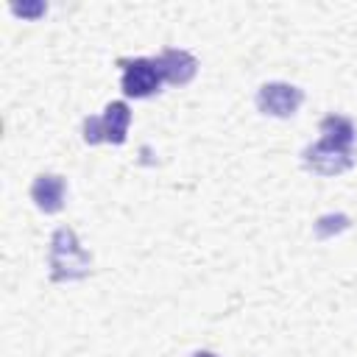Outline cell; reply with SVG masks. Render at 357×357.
I'll return each instance as SVG.
<instances>
[{
	"label": "cell",
	"mask_w": 357,
	"mask_h": 357,
	"mask_svg": "<svg viewBox=\"0 0 357 357\" xmlns=\"http://www.w3.org/2000/svg\"><path fill=\"white\" fill-rule=\"evenodd\" d=\"M31 198H33L36 209H42L45 215H56L64 206V178L56 173L36 176L31 184Z\"/></svg>",
	"instance_id": "cell-6"
},
{
	"label": "cell",
	"mask_w": 357,
	"mask_h": 357,
	"mask_svg": "<svg viewBox=\"0 0 357 357\" xmlns=\"http://www.w3.org/2000/svg\"><path fill=\"white\" fill-rule=\"evenodd\" d=\"M192 357H218V354H212V351H195Z\"/></svg>",
	"instance_id": "cell-12"
},
{
	"label": "cell",
	"mask_w": 357,
	"mask_h": 357,
	"mask_svg": "<svg viewBox=\"0 0 357 357\" xmlns=\"http://www.w3.org/2000/svg\"><path fill=\"white\" fill-rule=\"evenodd\" d=\"M301 159H304V167H307V170L321 173V176H337V173H346V170L354 165L351 151L335 148V145H329V142H324V139L315 142V145H310V148H304Z\"/></svg>",
	"instance_id": "cell-4"
},
{
	"label": "cell",
	"mask_w": 357,
	"mask_h": 357,
	"mask_svg": "<svg viewBox=\"0 0 357 357\" xmlns=\"http://www.w3.org/2000/svg\"><path fill=\"white\" fill-rule=\"evenodd\" d=\"M92 257L78 243L70 226H59L50 237V279L53 282H75L89 276Z\"/></svg>",
	"instance_id": "cell-1"
},
{
	"label": "cell",
	"mask_w": 357,
	"mask_h": 357,
	"mask_svg": "<svg viewBox=\"0 0 357 357\" xmlns=\"http://www.w3.org/2000/svg\"><path fill=\"white\" fill-rule=\"evenodd\" d=\"M11 11L17 14V17H39V14H45V3H14L11 6Z\"/></svg>",
	"instance_id": "cell-11"
},
{
	"label": "cell",
	"mask_w": 357,
	"mask_h": 357,
	"mask_svg": "<svg viewBox=\"0 0 357 357\" xmlns=\"http://www.w3.org/2000/svg\"><path fill=\"white\" fill-rule=\"evenodd\" d=\"M346 226H349V218H346V215H324V218H318V223H315V234H318L321 240H326V237L343 231Z\"/></svg>",
	"instance_id": "cell-9"
},
{
	"label": "cell",
	"mask_w": 357,
	"mask_h": 357,
	"mask_svg": "<svg viewBox=\"0 0 357 357\" xmlns=\"http://www.w3.org/2000/svg\"><path fill=\"white\" fill-rule=\"evenodd\" d=\"M301 100H304V92L293 84H284V81H271V84H262L257 89V106L262 114H271V117L296 114Z\"/></svg>",
	"instance_id": "cell-3"
},
{
	"label": "cell",
	"mask_w": 357,
	"mask_h": 357,
	"mask_svg": "<svg viewBox=\"0 0 357 357\" xmlns=\"http://www.w3.org/2000/svg\"><path fill=\"white\" fill-rule=\"evenodd\" d=\"M153 61H156L162 78H165L167 84H176V86L190 84V81L195 78V73H198V61H195V56L187 53V50H178V47H167V50H162Z\"/></svg>",
	"instance_id": "cell-5"
},
{
	"label": "cell",
	"mask_w": 357,
	"mask_h": 357,
	"mask_svg": "<svg viewBox=\"0 0 357 357\" xmlns=\"http://www.w3.org/2000/svg\"><path fill=\"white\" fill-rule=\"evenodd\" d=\"M123 67V92L128 98H151L162 86V73L153 59H120Z\"/></svg>",
	"instance_id": "cell-2"
},
{
	"label": "cell",
	"mask_w": 357,
	"mask_h": 357,
	"mask_svg": "<svg viewBox=\"0 0 357 357\" xmlns=\"http://www.w3.org/2000/svg\"><path fill=\"white\" fill-rule=\"evenodd\" d=\"M103 139L112 142V145H123L126 142V134H128V123H131V109L128 103L123 100H112L106 109H103Z\"/></svg>",
	"instance_id": "cell-7"
},
{
	"label": "cell",
	"mask_w": 357,
	"mask_h": 357,
	"mask_svg": "<svg viewBox=\"0 0 357 357\" xmlns=\"http://www.w3.org/2000/svg\"><path fill=\"white\" fill-rule=\"evenodd\" d=\"M84 142L86 145H98V142H106L103 139V123H100V117H86L84 120Z\"/></svg>",
	"instance_id": "cell-10"
},
{
	"label": "cell",
	"mask_w": 357,
	"mask_h": 357,
	"mask_svg": "<svg viewBox=\"0 0 357 357\" xmlns=\"http://www.w3.org/2000/svg\"><path fill=\"white\" fill-rule=\"evenodd\" d=\"M321 134H324V137H321L324 142H329V145H335V148L351 151L354 126H351L349 117H343V114H329V117H324V120H321Z\"/></svg>",
	"instance_id": "cell-8"
}]
</instances>
